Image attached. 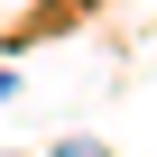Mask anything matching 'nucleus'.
<instances>
[{
  "label": "nucleus",
  "mask_w": 157,
  "mask_h": 157,
  "mask_svg": "<svg viewBox=\"0 0 157 157\" xmlns=\"http://www.w3.org/2000/svg\"><path fill=\"white\" fill-rule=\"evenodd\" d=\"M56 157H111V148H102V139H65Z\"/></svg>",
  "instance_id": "obj_1"
}]
</instances>
